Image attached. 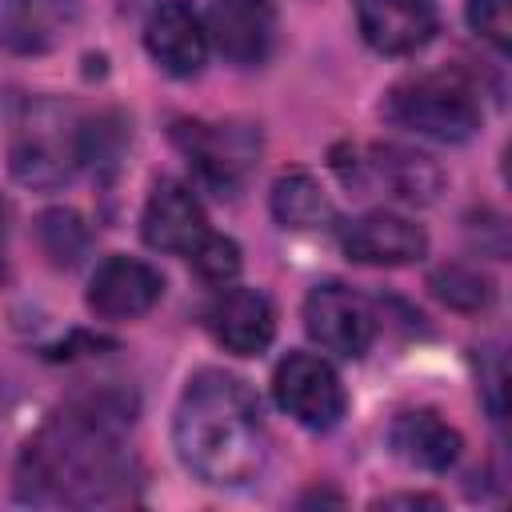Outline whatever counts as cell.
<instances>
[{
  "mask_svg": "<svg viewBox=\"0 0 512 512\" xmlns=\"http://www.w3.org/2000/svg\"><path fill=\"white\" fill-rule=\"evenodd\" d=\"M372 508H440V500L424 492H396V496H380Z\"/></svg>",
  "mask_w": 512,
  "mask_h": 512,
  "instance_id": "obj_23",
  "label": "cell"
},
{
  "mask_svg": "<svg viewBox=\"0 0 512 512\" xmlns=\"http://www.w3.org/2000/svg\"><path fill=\"white\" fill-rule=\"evenodd\" d=\"M388 444L408 468H424V472H448L460 456V432L448 420H440L432 408L400 412L388 428Z\"/></svg>",
  "mask_w": 512,
  "mask_h": 512,
  "instance_id": "obj_16",
  "label": "cell"
},
{
  "mask_svg": "<svg viewBox=\"0 0 512 512\" xmlns=\"http://www.w3.org/2000/svg\"><path fill=\"white\" fill-rule=\"evenodd\" d=\"M304 332L324 352L360 360L376 340V312L348 284H320L304 300Z\"/></svg>",
  "mask_w": 512,
  "mask_h": 512,
  "instance_id": "obj_7",
  "label": "cell"
},
{
  "mask_svg": "<svg viewBox=\"0 0 512 512\" xmlns=\"http://www.w3.org/2000/svg\"><path fill=\"white\" fill-rule=\"evenodd\" d=\"M356 24L368 48L380 56H408L424 48L436 32V4L432 0H352Z\"/></svg>",
  "mask_w": 512,
  "mask_h": 512,
  "instance_id": "obj_14",
  "label": "cell"
},
{
  "mask_svg": "<svg viewBox=\"0 0 512 512\" xmlns=\"http://www.w3.org/2000/svg\"><path fill=\"white\" fill-rule=\"evenodd\" d=\"M212 340L232 356H256L276 336V308L256 288H224L204 308Z\"/></svg>",
  "mask_w": 512,
  "mask_h": 512,
  "instance_id": "obj_11",
  "label": "cell"
},
{
  "mask_svg": "<svg viewBox=\"0 0 512 512\" xmlns=\"http://www.w3.org/2000/svg\"><path fill=\"white\" fill-rule=\"evenodd\" d=\"M272 396L296 424H304L312 432L336 428L348 408L336 368L328 360H320L316 352H288L272 372Z\"/></svg>",
  "mask_w": 512,
  "mask_h": 512,
  "instance_id": "obj_6",
  "label": "cell"
},
{
  "mask_svg": "<svg viewBox=\"0 0 512 512\" xmlns=\"http://www.w3.org/2000/svg\"><path fill=\"white\" fill-rule=\"evenodd\" d=\"M464 16H468V28L480 40H488L496 52H508V44H512V8H508V0H468Z\"/></svg>",
  "mask_w": 512,
  "mask_h": 512,
  "instance_id": "obj_22",
  "label": "cell"
},
{
  "mask_svg": "<svg viewBox=\"0 0 512 512\" xmlns=\"http://www.w3.org/2000/svg\"><path fill=\"white\" fill-rule=\"evenodd\" d=\"M164 292V280L152 264L136 256H108L96 264L88 280V308L104 320H132L144 316Z\"/></svg>",
  "mask_w": 512,
  "mask_h": 512,
  "instance_id": "obj_13",
  "label": "cell"
},
{
  "mask_svg": "<svg viewBox=\"0 0 512 512\" xmlns=\"http://www.w3.org/2000/svg\"><path fill=\"white\" fill-rule=\"evenodd\" d=\"M372 172L376 180L404 204H432L436 192L444 188V172L436 168L432 156L404 148V144H380L372 148Z\"/></svg>",
  "mask_w": 512,
  "mask_h": 512,
  "instance_id": "obj_17",
  "label": "cell"
},
{
  "mask_svg": "<svg viewBox=\"0 0 512 512\" xmlns=\"http://www.w3.org/2000/svg\"><path fill=\"white\" fill-rule=\"evenodd\" d=\"M36 240L44 248V256L56 264V268H76L84 256H88V224L72 212V208H48L40 212L36 220Z\"/></svg>",
  "mask_w": 512,
  "mask_h": 512,
  "instance_id": "obj_19",
  "label": "cell"
},
{
  "mask_svg": "<svg viewBox=\"0 0 512 512\" xmlns=\"http://www.w3.org/2000/svg\"><path fill=\"white\" fill-rule=\"evenodd\" d=\"M76 0H0V44L16 56H40L76 28Z\"/></svg>",
  "mask_w": 512,
  "mask_h": 512,
  "instance_id": "obj_15",
  "label": "cell"
},
{
  "mask_svg": "<svg viewBox=\"0 0 512 512\" xmlns=\"http://www.w3.org/2000/svg\"><path fill=\"white\" fill-rule=\"evenodd\" d=\"M272 216L280 228H292V232H312V228H324L332 220V200L324 196V188L316 184L312 172L304 168H292V172H280L276 184H272Z\"/></svg>",
  "mask_w": 512,
  "mask_h": 512,
  "instance_id": "obj_18",
  "label": "cell"
},
{
  "mask_svg": "<svg viewBox=\"0 0 512 512\" xmlns=\"http://www.w3.org/2000/svg\"><path fill=\"white\" fill-rule=\"evenodd\" d=\"M192 260V272L208 284H228L236 272H240V244L232 236H220V232H204V240L188 252Z\"/></svg>",
  "mask_w": 512,
  "mask_h": 512,
  "instance_id": "obj_21",
  "label": "cell"
},
{
  "mask_svg": "<svg viewBox=\"0 0 512 512\" xmlns=\"http://www.w3.org/2000/svg\"><path fill=\"white\" fill-rule=\"evenodd\" d=\"M340 252L356 264L396 268V264L420 260L428 252V236L416 220L388 212V208H372V212H360L356 220L340 224Z\"/></svg>",
  "mask_w": 512,
  "mask_h": 512,
  "instance_id": "obj_9",
  "label": "cell"
},
{
  "mask_svg": "<svg viewBox=\"0 0 512 512\" xmlns=\"http://www.w3.org/2000/svg\"><path fill=\"white\" fill-rule=\"evenodd\" d=\"M208 44L232 64H260L276 36V8L268 0H212L204 12Z\"/></svg>",
  "mask_w": 512,
  "mask_h": 512,
  "instance_id": "obj_12",
  "label": "cell"
},
{
  "mask_svg": "<svg viewBox=\"0 0 512 512\" xmlns=\"http://www.w3.org/2000/svg\"><path fill=\"white\" fill-rule=\"evenodd\" d=\"M384 116L416 136L460 144L480 128L484 108L472 80H464L460 72H420L388 88Z\"/></svg>",
  "mask_w": 512,
  "mask_h": 512,
  "instance_id": "obj_4",
  "label": "cell"
},
{
  "mask_svg": "<svg viewBox=\"0 0 512 512\" xmlns=\"http://www.w3.org/2000/svg\"><path fill=\"white\" fill-rule=\"evenodd\" d=\"M204 232H208V216H204L196 192L176 176H160L144 200V212H140L144 244L156 252L188 256L204 240Z\"/></svg>",
  "mask_w": 512,
  "mask_h": 512,
  "instance_id": "obj_8",
  "label": "cell"
},
{
  "mask_svg": "<svg viewBox=\"0 0 512 512\" xmlns=\"http://www.w3.org/2000/svg\"><path fill=\"white\" fill-rule=\"evenodd\" d=\"M428 288L456 312H480L496 300V288H492V276L480 272L476 264H440L428 280Z\"/></svg>",
  "mask_w": 512,
  "mask_h": 512,
  "instance_id": "obj_20",
  "label": "cell"
},
{
  "mask_svg": "<svg viewBox=\"0 0 512 512\" xmlns=\"http://www.w3.org/2000/svg\"><path fill=\"white\" fill-rule=\"evenodd\" d=\"M144 48L168 76H196L208 56L204 16L188 0H160L144 20Z\"/></svg>",
  "mask_w": 512,
  "mask_h": 512,
  "instance_id": "obj_10",
  "label": "cell"
},
{
  "mask_svg": "<svg viewBox=\"0 0 512 512\" xmlns=\"http://www.w3.org/2000/svg\"><path fill=\"white\" fill-rule=\"evenodd\" d=\"M132 404L120 392L76 396L48 416L16 460V500L40 508H108L128 504L140 464L124 440Z\"/></svg>",
  "mask_w": 512,
  "mask_h": 512,
  "instance_id": "obj_1",
  "label": "cell"
},
{
  "mask_svg": "<svg viewBox=\"0 0 512 512\" xmlns=\"http://www.w3.org/2000/svg\"><path fill=\"white\" fill-rule=\"evenodd\" d=\"M4 252H8V208L0 204V264H4Z\"/></svg>",
  "mask_w": 512,
  "mask_h": 512,
  "instance_id": "obj_24",
  "label": "cell"
},
{
  "mask_svg": "<svg viewBox=\"0 0 512 512\" xmlns=\"http://www.w3.org/2000/svg\"><path fill=\"white\" fill-rule=\"evenodd\" d=\"M172 140L216 196H232L260 156V132L240 120H180Z\"/></svg>",
  "mask_w": 512,
  "mask_h": 512,
  "instance_id": "obj_5",
  "label": "cell"
},
{
  "mask_svg": "<svg viewBox=\"0 0 512 512\" xmlns=\"http://www.w3.org/2000/svg\"><path fill=\"white\" fill-rule=\"evenodd\" d=\"M172 440L180 464L212 484L240 488L268 464V428L256 392L220 368H200L176 404Z\"/></svg>",
  "mask_w": 512,
  "mask_h": 512,
  "instance_id": "obj_2",
  "label": "cell"
},
{
  "mask_svg": "<svg viewBox=\"0 0 512 512\" xmlns=\"http://www.w3.org/2000/svg\"><path fill=\"white\" fill-rule=\"evenodd\" d=\"M92 164V124L64 100H28L12 124L8 168L24 188H64Z\"/></svg>",
  "mask_w": 512,
  "mask_h": 512,
  "instance_id": "obj_3",
  "label": "cell"
}]
</instances>
